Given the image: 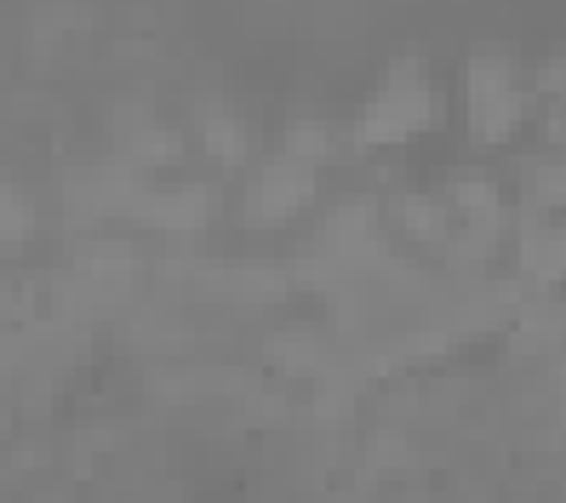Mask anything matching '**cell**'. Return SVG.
Segmentation results:
<instances>
[{
  "label": "cell",
  "mask_w": 566,
  "mask_h": 503,
  "mask_svg": "<svg viewBox=\"0 0 566 503\" xmlns=\"http://www.w3.org/2000/svg\"><path fill=\"white\" fill-rule=\"evenodd\" d=\"M429 109V92L412 81V75H395L389 92L373 104V120H366V132H378V138H401V132H412Z\"/></svg>",
  "instance_id": "6da1fadb"
}]
</instances>
